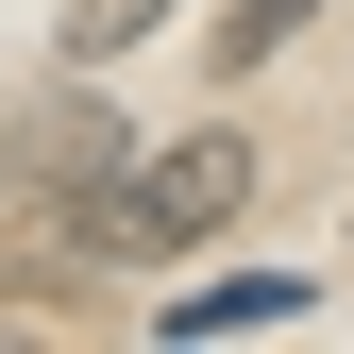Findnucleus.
<instances>
[{
    "mask_svg": "<svg viewBox=\"0 0 354 354\" xmlns=\"http://www.w3.org/2000/svg\"><path fill=\"white\" fill-rule=\"evenodd\" d=\"M236 203H253V136H169L152 169L84 186V236H102L118 270H169V253H203V236H219Z\"/></svg>",
    "mask_w": 354,
    "mask_h": 354,
    "instance_id": "nucleus-1",
    "label": "nucleus"
},
{
    "mask_svg": "<svg viewBox=\"0 0 354 354\" xmlns=\"http://www.w3.org/2000/svg\"><path fill=\"white\" fill-rule=\"evenodd\" d=\"M236 321H304V270H236V287H186L169 337H236Z\"/></svg>",
    "mask_w": 354,
    "mask_h": 354,
    "instance_id": "nucleus-2",
    "label": "nucleus"
},
{
    "mask_svg": "<svg viewBox=\"0 0 354 354\" xmlns=\"http://www.w3.org/2000/svg\"><path fill=\"white\" fill-rule=\"evenodd\" d=\"M17 169H34V186H102V118H68V102H51V118L17 136Z\"/></svg>",
    "mask_w": 354,
    "mask_h": 354,
    "instance_id": "nucleus-3",
    "label": "nucleus"
},
{
    "mask_svg": "<svg viewBox=\"0 0 354 354\" xmlns=\"http://www.w3.org/2000/svg\"><path fill=\"white\" fill-rule=\"evenodd\" d=\"M304 17H321V0H236V17H219V68H270Z\"/></svg>",
    "mask_w": 354,
    "mask_h": 354,
    "instance_id": "nucleus-4",
    "label": "nucleus"
},
{
    "mask_svg": "<svg viewBox=\"0 0 354 354\" xmlns=\"http://www.w3.org/2000/svg\"><path fill=\"white\" fill-rule=\"evenodd\" d=\"M152 17H169V0H68V51H84V68H118Z\"/></svg>",
    "mask_w": 354,
    "mask_h": 354,
    "instance_id": "nucleus-5",
    "label": "nucleus"
}]
</instances>
